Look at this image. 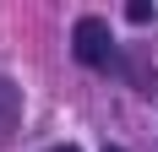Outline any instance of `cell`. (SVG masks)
Segmentation results:
<instances>
[{
	"mask_svg": "<svg viewBox=\"0 0 158 152\" xmlns=\"http://www.w3.org/2000/svg\"><path fill=\"white\" fill-rule=\"evenodd\" d=\"M49 152H77V147H49Z\"/></svg>",
	"mask_w": 158,
	"mask_h": 152,
	"instance_id": "cell-4",
	"label": "cell"
},
{
	"mask_svg": "<svg viewBox=\"0 0 158 152\" xmlns=\"http://www.w3.org/2000/svg\"><path fill=\"white\" fill-rule=\"evenodd\" d=\"M126 16L142 27V22H153V16H158V6H153V0H131V6H126Z\"/></svg>",
	"mask_w": 158,
	"mask_h": 152,
	"instance_id": "cell-3",
	"label": "cell"
},
{
	"mask_svg": "<svg viewBox=\"0 0 158 152\" xmlns=\"http://www.w3.org/2000/svg\"><path fill=\"white\" fill-rule=\"evenodd\" d=\"M71 49H77L82 65H109V60H114V38H109V27H104L98 16H82V22H77Z\"/></svg>",
	"mask_w": 158,
	"mask_h": 152,
	"instance_id": "cell-1",
	"label": "cell"
},
{
	"mask_svg": "<svg viewBox=\"0 0 158 152\" xmlns=\"http://www.w3.org/2000/svg\"><path fill=\"white\" fill-rule=\"evenodd\" d=\"M16 114H22V98H16V87L0 76V130H11V125H16Z\"/></svg>",
	"mask_w": 158,
	"mask_h": 152,
	"instance_id": "cell-2",
	"label": "cell"
},
{
	"mask_svg": "<svg viewBox=\"0 0 158 152\" xmlns=\"http://www.w3.org/2000/svg\"><path fill=\"white\" fill-rule=\"evenodd\" d=\"M104 152H120V147H104Z\"/></svg>",
	"mask_w": 158,
	"mask_h": 152,
	"instance_id": "cell-5",
	"label": "cell"
}]
</instances>
